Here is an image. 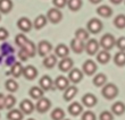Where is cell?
Instances as JSON below:
<instances>
[{
  "label": "cell",
  "mask_w": 125,
  "mask_h": 120,
  "mask_svg": "<svg viewBox=\"0 0 125 120\" xmlns=\"http://www.w3.org/2000/svg\"><path fill=\"white\" fill-rule=\"evenodd\" d=\"M118 87L116 86L114 83H106L102 86L101 90V94L105 97L106 100H113L118 95Z\"/></svg>",
  "instance_id": "1"
},
{
  "label": "cell",
  "mask_w": 125,
  "mask_h": 120,
  "mask_svg": "<svg viewBox=\"0 0 125 120\" xmlns=\"http://www.w3.org/2000/svg\"><path fill=\"white\" fill-rule=\"evenodd\" d=\"M99 46L102 48V50H107V51L112 50V49L116 46V40H115V37H114V35H113V34H109V33L104 34L102 37L100 39Z\"/></svg>",
  "instance_id": "2"
},
{
  "label": "cell",
  "mask_w": 125,
  "mask_h": 120,
  "mask_svg": "<svg viewBox=\"0 0 125 120\" xmlns=\"http://www.w3.org/2000/svg\"><path fill=\"white\" fill-rule=\"evenodd\" d=\"M102 27H104V24L98 18H91L86 24V31L91 34H98L99 32H101Z\"/></svg>",
  "instance_id": "3"
},
{
  "label": "cell",
  "mask_w": 125,
  "mask_h": 120,
  "mask_svg": "<svg viewBox=\"0 0 125 120\" xmlns=\"http://www.w3.org/2000/svg\"><path fill=\"white\" fill-rule=\"evenodd\" d=\"M46 16H47L48 22H50V23H52V24H58L62 19V13L60 11V9L55 8V7L48 10Z\"/></svg>",
  "instance_id": "4"
},
{
  "label": "cell",
  "mask_w": 125,
  "mask_h": 120,
  "mask_svg": "<svg viewBox=\"0 0 125 120\" xmlns=\"http://www.w3.org/2000/svg\"><path fill=\"white\" fill-rule=\"evenodd\" d=\"M35 105V110L39 112V113H46L47 111L51 108V101L47 97H41L40 100H38Z\"/></svg>",
  "instance_id": "5"
},
{
  "label": "cell",
  "mask_w": 125,
  "mask_h": 120,
  "mask_svg": "<svg viewBox=\"0 0 125 120\" xmlns=\"http://www.w3.org/2000/svg\"><path fill=\"white\" fill-rule=\"evenodd\" d=\"M99 42L95 39H90L88 40V42L85 43V48H84V51L88 53L89 55H94L98 53L99 51Z\"/></svg>",
  "instance_id": "6"
},
{
  "label": "cell",
  "mask_w": 125,
  "mask_h": 120,
  "mask_svg": "<svg viewBox=\"0 0 125 120\" xmlns=\"http://www.w3.org/2000/svg\"><path fill=\"white\" fill-rule=\"evenodd\" d=\"M83 72L79 68H72L68 72V81L72 82L73 84H77L83 79Z\"/></svg>",
  "instance_id": "7"
},
{
  "label": "cell",
  "mask_w": 125,
  "mask_h": 120,
  "mask_svg": "<svg viewBox=\"0 0 125 120\" xmlns=\"http://www.w3.org/2000/svg\"><path fill=\"white\" fill-rule=\"evenodd\" d=\"M52 50V44L48 41H40L38 43V53L41 57H46Z\"/></svg>",
  "instance_id": "8"
},
{
  "label": "cell",
  "mask_w": 125,
  "mask_h": 120,
  "mask_svg": "<svg viewBox=\"0 0 125 120\" xmlns=\"http://www.w3.org/2000/svg\"><path fill=\"white\" fill-rule=\"evenodd\" d=\"M97 69H98L97 64H95L93 60H86L82 66L83 74L88 75V76H92V75H94L95 72H97Z\"/></svg>",
  "instance_id": "9"
},
{
  "label": "cell",
  "mask_w": 125,
  "mask_h": 120,
  "mask_svg": "<svg viewBox=\"0 0 125 120\" xmlns=\"http://www.w3.org/2000/svg\"><path fill=\"white\" fill-rule=\"evenodd\" d=\"M74 66V61L73 59H71L69 57H66V58H62V60L58 64V68L62 73H68L71 69L73 68Z\"/></svg>",
  "instance_id": "10"
},
{
  "label": "cell",
  "mask_w": 125,
  "mask_h": 120,
  "mask_svg": "<svg viewBox=\"0 0 125 120\" xmlns=\"http://www.w3.org/2000/svg\"><path fill=\"white\" fill-rule=\"evenodd\" d=\"M17 27H18L22 32L26 33V32H30L31 29H32L33 23L27 17H22V18H20V19L17 20Z\"/></svg>",
  "instance_id": "11"
},
{
  "label": "cell",
  "mask_w": 125,
  "mask_h": 120,
  "mask_svg": "<svg viewBox=\"0 0 125 120\" xmlns=\"http://www.w3.org/2000/svg\"><path fill=\"white\" fill-rule=\"evenodd\" d=\"M20 110L23 112L24 114H31L33 111L35 110V105L32 103L31 100H23L22 102L20 103Z\"/></svg>",
  "instance_id": "12"
},
{
  "label": "cell",
  "mask_w": 125,
  "mask_h": 120,
  "mask_svg": "<svg viewBox=\"0 0 125 120\" xmlns=\"http://www.w3.org/2000/svg\"><path fill=\"white\" fill-rule=\"evenodd\" d=\"M38 74H39L38 69L32 65L26 66V67H24V69H23V76L26 78L27 81H33V79H35Z\"/></svg>",
  "instance_id": "13"
},
{
  "label": "cell",
  "mask_w": 125,
  "mask_h": 120,
  "mask_svg": "<svg viewBox=\"0 0 125 120\" xmlns=\"http://www.w3.org/2000/svg\"><path fill=\"white\" fill-rule=\"evenodd\" d=\"M98 102V99L92 93H86L82 96V103L86 108H93Z\"/></svg>",
  "instance_id": "14"
},
{
  "label": "cell",
  "mask_w": 125,
  "mask_h": 120,
  "mask_svg": "<svg viewBox=\"0 0 125 120\" xmlns=\"http://www.w3.org/2000/svg\"><path fill=\"white\" fill-rule=\"evenodd\" d=\"M52 85H53V81L48 75H44V76H42V77L40 78L39 86L42 88L43 91L47 92V91H49V90H51V88H52Z\"/></svg>",
  "instance_id": "15"
},
{
  "label": "cell",
  "mask_w": 125,
  "mask_h": 120,
  "mask_svg": "<svg viewBox=\"0 0 125 120\" xmlns=\"http://www.w3.org/2000/svg\"><path fill=\"white\" fill-rule=\"evenodd\" d=\"M53 84H55V86H56L58 90H60V91H65L66 88L69 86V81H68V78L67 77L62 76V75H59V76L55 79Z\"/></svg>",
  "instance_id": "16"
},
{
  "label": "cell",
  "mask_w": 125,
  "mask_h": 120,
  "mask_svg": "<svg viewBox=\"0 0 125 120\" xmlns=\"http://www.w3.org/2000/svg\"><path fill=\"white\" fill-rule=\"evenodd\" d=\"M69 55V48L65 44H58V46L55 48V55H56L57 58H66V57H68Z\"/></svg>",
  "instance_id": "17"
},
{
  "label": "cell",
  "mask_w": 125,
  "mask_h": 120,
  "mask_svg": "<svg viewBox=\"0 0 125 120\" xmlns=\"http://www.w3.org/2000/svg\"><path fill=\"white\" fill-rule=\"evenodd\" d=\"M84 48H85V43L82 42V41H79L76 40L75 37L71 41V50H72L74 53H82L84 51Z\"/></svg>",
  "instance_id": "18"
},
{
  "label": "cell",
  "mask_w": 125,
  "mask_h": 120,
  "mask_svg": "<svg viewBox=\"0 0 125 120\" xmlns=\"http://www.w3.org/2000/svg\"><path fill=\"white\" fill-rule=\"evenodd\" d=\"M77 92H79V90H77L76 86H74V85L68 86V87L65 90V92H64V96L62 97H64V100H65L66 102H69V101H72L73 99L76 96Z\"/></svg>",
  "instance_id": "19"
},
{
  "label": "cell",
  "mask_w": 125,
  "mask_h": 120,
  "mask_svg": "<svg viewBox=\"0 0 125 120\" xmlns=\"http://www.w3.org/2000/svg\"><path fill=\"white\" fill-rule=\"evenodd\" d=\"M68 112L73 117H77L83 112V105L79 102H73L72 104L68 105Z\"/></svg>",
  "instance_id": "20"
},
{
  "label": "cell",
  "mask_w": 125,
  "mask_h": 120,
  "mask_svg": "<svg viewBox=\"0 0 125 120\" xmlns=\"http://www.w3.org/2000/svg\"><path fill=\"white\" fill-rule=\"evenodd\" d=\"M48 24V19H47L46 15H39L35 17V19L33 22V27L35 29H41Z\"/></svg>",
  "instance_id": "21"
},
{
  "label": "cell",
  "mask_w": 125,
  "mask_h": 120,
  "mask_svg": "<svg viewBox=\"0 0 125 120\" xmlns=\"http://www.w3.org/2000/svg\"><path fill=\"white\" fill-rule=\"evenodd\" d=\"M110 58H112V57H110V53H109V51H107V50H101V51H98V53H97V60H98V62L101 64V65L108 64Z\"/></svg>",
  "instance_id": "22"
},
{
  "label": "cell",
  "mask_w": 125,
  "mask_h": 120,
  "mask_svg": "<svg viewBox=\"0 0 125 120\" xmlns=\"http://www.w3.org/2000/svg\"><path fill=\"white\" fill-rule=\"evenodd\" d=\"M23 69H24V67L22 66L21 62H14V65L10 68V75L14 78H18L23 75Z\"/></svg>",
  "instance_id": "23"
},
{
  "label": "cell",
  "mask_w": 125,
  "mask_h": 120,
  "mask_svg": "<svg viewBox=\"0 0 125 120\" xmlns=\"http://www.w3.org/2000/svg\"><path fill=\"white\" fill-rule=\"evenodd\" d=\"M29 94L33 100H40L41 97H43L44 91L40 86H32L30 88V91H29Z\"/></svg>",
  "instance_id": "24"
},
{
  "label": "cell",
  "mask_w": 125,
  "mask_h": 120,
  "mask_svg": "<svg viewBox=\"0 0 125 120\" xmlns=\"http://www.w3.org/2000/svg\"><path fill=\"white\" fill-rule=\"evenodd\" d=\"M97 14L99 16L108 18V17H110L113 15V9L107 5H102V6H99L97 8Z\"/></svg>",
  "instance_id": "25"
},
{
  "label": "cell",
  "mask_w": 125,
  "mask_h": 120,
  "mask_svg": "<svg viewBox=\"0 0 125 120\" xmlns=\"http://www.w3.org/2000/svg\"><path fill=\"white\" fill-rule=\"evenodd\" d=\"M112 113L115 114V116H122L125 113V104L121 101L118 102H115V103L112 105Z\"/></svg>",
  "instance_id": "26"
},
{
  "label": "cell",
  "mask_w": 125,
  "mask_h": 120,
  "mask_svg": "<svg viewBox=\"0 0 125 120\" xmlns=\"http://www.w3.org/2000/svg\"><path fill=\"white\" fill-rule=\"evenodd\" d=\"M24 113L20 109H11L7 113V119L8 120H23Z\"/></svg>",
  "instance_id": "27"
},
{
  "label": "cell",
  "mask_w": 125,
  "mask_h": 120,
  "mask_svg": "<svg viewBox=\"0 0 125 120\" xmlns=\"http://www.w3.org/2000/svg\"><path fill=\"white\" fill-rule=\"evenodd\" d=\"M57 65V57L55 55H48L44 57V60H43V66L48 69L53 68L55 66Z\"/></svg>",
  "instance_id": "28"
},
{
  "label": "cell",
  "mask_w": 125,
  "mask_h": 120,
  "mask_svg": "<svg viewBox=\"0 0 125 120\" xmlns=\"http://www.w3.org/2000/svg\"><path fill=\"white\" fill-rule=\"evenodd\" d=\"M92 83L94 86H97V87H102V86L107 83V76H106L105 74H102V73L97 74L94 77H93Z\"/></svg>",
  "instance_id": "29"
},
{
  "label": "cell",
  "mask_w": 125,
  "mask_h": 120,
  "mask_svg": "<svg viewBox=\"0 0 125 120\" xmlns=\"http://www.w3.org/2000/svg\"><path fill=\"white\" fill-rule=\"evenodd\" d=\"M13 9L11 0H0V14H8Z\"/></svg>",
  "instance_id": "30"
},
{
  "label": "cell",
  "mask_w": 125,
  "mask_h": 120,
  "mask_svg": "<svg viewBox=\"0 0 125 120\" xmlns=\"http://www.w3.org/2000/svg\"><path fill=\"white\" fill-rule=\"evenodd\" d=\"M22 49H24L25 50V52L27 53V55L30 57V58H32V57H34L36 53V46L35 44L32 42V41H30V40H27L26 44L23 46Z\"/></svg>",
  "instance_id": "31"
},
{
  "label": "cell",
  "mask_w": 125,
  "mask_h": 120,
  "mask_svg": "<svg viewBox=\"0 0 125 120\" xmlns=\"http://www.w3.org/2000/svg\"><path fill=\"white\" fill-rule=\"evenodd\" d=\"M89 35L90 33L84 28H77L75 31V39L79 40V41H82V42H85L89 40Z\"/></svg>",
  "instance_id": "32"
},
{
  "label": "cell",
  "mask_w": 125,
  "mask_h": 120,
  "mask_svg": "<svg viewBox=\"0 0 125 120\" xmlns=\"http://www.w3.org/2000/svg\"><path fill=\"white\" fill-rule=\"evenodd\" d=\"M5 87H6V90L8 92H10V93H14V92H16L17 90H18V83H17L14 78H9V79H7L6 83H5Z\"/></svg>",
  "instance_id": "33"
},
{
  "label": "cell",
  "mask_w": 125,
  "mask_h": 120,
  "mask_svg": "<svg viewBox=\"0 0 125 120\" xmlns=\"http://www.w3.org/2000/svg\"><path fill=\"white\" fill-rule=\"evenodd\" d=\"M82 6H83L82 0H67V7L72 11H77V10L82 8Z\"/></svg>",
  "instance_id": "34"
},
{
  "label": "cell",
  "mask_w": 125,
  "mask_h": 120,
  "mask_svg": "<svg viewBox=\"0 0 125 120\" xmlns=\"http://www.w3.org/2000/svg\"><path fill=\"white\" fill-rule=\"evenodd\" d=\"M114 62L116 66L123 67L125 66V51H118L114 55Z\"/></svg>",
  "instance_id": "35"
},
{
  "label": "cell",
  "mask_w": 125,
  "mask_h": 120,
  "mask_svg": "<svg viewBox=\"0 0 125 120\" xmlns=\"http://www.w3.org/2000/svg\"><path fill=\"white\" fill-rule=\"evenodd\" d=\"M114 25L116 28L123 29L125 28V15L124 14H119L114 18Z\"/></svg>",
  "instance_id": "36"
},
{
  "label": "cell",
  "mask_w": 125,
  "mask_h": 120,
  "mask_svg": "<svg viewBox=\"0 0 125 120\" xmlns=\"http://www.w3.org/2000/svg\"><path fill=\"white\" fill-rule=\"evenodd\" d=\"M51 119L52 120H62L65 119V111L62 108H55L51 112Z\"/></svg>",
  "instance_id": "37"
},
{
  "label": "cell",
  "mask_w": 125,
  "mask_h": 120,
  "mask_svg": "<svg viewBox=\"0 0 125 120\" xmlns=\"http://www.w3.org/2000/svg\"><path fill=\"white\" fill-rule=\"evenodd\" d=\"M15 104H16V97L14 95L8 94L7 96H5V109L11 110Z\"/></svg>",
  "instance_id": "38"
},
{
  "label": "cell",
  "mask_w": 125,
  "mask_h": 120,
  "mask_svg": "<svg viewBox=\"0 0 125 120\" xmlns=\"http://www.w3.org/2000/svg\"><path fill=\"white\" fill-rule=\"evenodd\" d=\"M27 42V37L24 35L23 33H20V34H17L15 36V43H16V46H18L21 49L23 48Z\"/></svg>",
  "instance_id": "39"
},
{
  "label": "cell",
  "mask_w": 125,
  "mask_h": 120,
  "mask_svg": "<svg viewBox=\"0 0 125 120\" xmlns=\"http://www.w3.org/2000/svg\"><path fill=\"white\" fill-rule=\"evenodd\" d=\"M99 120H114V114L110 111H102L99 116Z\"/></svg>",
  "instance_id": "40"
},
{
  "label": "cell",
  "mask_w": 125,
  "mask_h": 120,
  "mask_svg": "<svg viewBox=\"0 0 125 120\" xmlns=\"http://www.w3.org/2000/svg\"><path fill=\"white\" fill-rule=\"evenodd\" d=\"M82 120H97L94 112L92 111H85V112H82Z\"/></svg>",
  "instance_id": "41"
},
{
  "label": "cell",
  "mask_w": 125,
  "mask_h": 120,
  "mask_svg": "<svg viewBox=\"0 0 125 120\" xmlns=\"http://www.w3.org/2000/svg\"><path fill=\"white\" fill-rule=\"evenodd\" d=\"M52 3L55 6V8L62 9V8L67 6V0H52Z\"/></svg>",
  "instance_id": "42"
},
{
  "label": "cell",
  "mask_w": 125,
  "mask_h": 120,
  "mask_svg": "<svg viewBox=\"0 0 125 120\" xmlns=\"http://www.w3.org/2000/svg\"><path fill=\"white\" fill-rule=\"evenodd\" d=\"M116 46L121 51H125V36H121L116 40Z\"/></svg>",
  "instance_id": "43"
},
{
  "label": "cell",
  "mask_w": 125,
  "mask_h": 120,
  "mask_svg": "<svg viewBox=\"0 0 125 120\" xmlns=\"http://www.w3.org/2000/svg\"><path fill=\"white\" fill-rule=\"evenodd\" d=\"M18 58H20V60H22V61H26L30 57L27 55V53L25 52L24 49H21L20 51H18Z\"/></svg>",
  "instance_id": "44"
},
{
  "label": "cell",
  "mask_w": 125,
  "mask_h": 120,
  "mask_svg": "<svg viewBox=\"0 0 125 120\" xmlns=\"http://www.w3.org/2000/svg\"><path fill=\"white\" fill-rule=\"evenodd\" d=\"M9 33L5 27H0V41H5L8 37Z\"/></svg>",
  "instance_id": "45"
},
{
  "label": "cell",
  "mask_w": 125,
  "mask_h": 120,
  "mask_svg": "<svg viewBox=\"0 0 125 120\" xmlns=\"http://www.w3.org/2000/svg\"><path fill=\"white\" fill-rule=\"evenodd\" d=\"M5 109V95L0 93V110Z\"/></svg>",
  "instance_id": "46"
},
{
  "label": "cell",
  "mask_w": 125,
  "mask_h": 120,
  "mask_svg": "<svg viewBox=\"0 0 125 120\" xmlns=\"http://www.w3.org/2000/svg\"><path fill=\"white\" fill-rule=\"evenodd\" d=\"M112 3H114V5H119V3H122L124 0H109Z\"/></svg>",
  "instance_id": "47"
},
{
  "label": "cell",
  "mask_w": 125,
  "mask_h": 120,
  "mask_svg": "<svg viewBox=\"0 0 125 120\" xmlns=\"http://www.w3.org/2000/svg\"><path fill=\"white\" fill-rule=\"evenodd\" d=\"M91 3H93V5H98V3H100L102 1V0H89Z\"/></svg>",
  "instance_id": "48"
},
{
  "label": "cell",
  "mask_w": 125,
  "mask_h": 120,
  "mask_svg": "<svg viewBox=\"0 0 125 120\" xmlns=\"http://www.w3.org/2000/svg\"><path fill=\"white\" fill-rule=\"evenodd\" d=\"M27 120H35V119H33V118H30V119H27Z\"/></svg>",
  "instance_id": "49"
},
{
  "label": "cell",
  "mask_w": 125,
  "mask_h": 120,
  "mask_svg": "<svg viewBox=\"0 0 125 120\" xmlns=\"http://www.w3.org/2000/svg\"><path fill=\"white\" fill-rule=\"evenodd\" d=\"M0 20H1V15H0Z\"/></svg>",
  "instance_id": "50"
},
{
  "label": "cell",
  "mask_w": 125,
  "mask_h": 120,
  "mask_svg": "<svg viewBox=\"0 0 125 120\" xmlns=\"http://www.w3.org/2000/svg\"><path fill=\"white\" fill-rule=\"evenodd\" d=\"M62 120H69V119H62Z\"/></svg>",
  "instance_id": "51"
},
{
  "label": "cell",
  "mask_w": 125,
  "mask_h": 120,
  "mask_svg": "<svg viewBox=\"0 0 125 120\" xmlns=\"http://www.w3.org/2000/svg\"><path fill=\"white\" fill-rule=\"evenodd\" d=\"M124 2H125V0H124Z\"/></svg>",
  "instance_id": "52"
}]
</instances>
